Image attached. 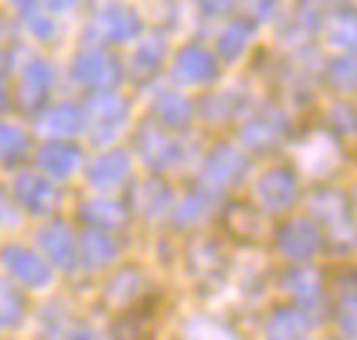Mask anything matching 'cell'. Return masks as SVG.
<instances>
[{"label":"cell","instance_id":"cell-1","mask_svg":"<svg viewBox=\"0 0 357 340\" xmlns=\"http://www.w3.org/2000/svg\"><path fill=\"white\" fill-rule=\"evenodd\" d=\"M0 269H7V276L14 283L28 286V289H45L52 283V262L28 245H3L0 249Z\"/></svg>","mask_w":357,"mask_h":340},{"label":"cell","instance_id":"cell-2","mask_svg":"<svg viewBox=\"0 0 357 340\" xmlns=\"http://www.w3.org/2000/svg\"><path fill=\"white\" fill-rule=\"evenodd\" d=\"M72 79L85 88H112V85L119 82V61L109 55V52H102V48H89L82 55L72 61Z\"/></svg>","mask_w":357,"mask_h":340},{"label":"cell","instance_id":"cell-3","mask_svg":"<svg viewBox=\"0 0 357 340\" xmlns=\"http://www.w3.org/2000/svg\"><path fill=\"white\" fill-rule=\"evenodd\" d=\"M14 201L31 215H48L58 204V187L45 173H17L14 180Z\"/></svg>","mask_w":357,"mask_h":340},{"label":"cell","instance_id":"cell-4","mask_svg":"<svg viewBox=\"0 0 357 340\" xmlns=\"http://www.w3.org/2000/svg\"><path fill=\"white\" fill-rule=\"evenodd\" d=\"M92 28H96V34H99V41H109V45H126V41L139 38L143 24H139L137 10L112 3V7H106V10H99V14H96Z\"/></svg>","mask_w":357,"mask_h":340},{"label":"cell","instance_id":"cell-5","mask_svg":"<svg viewBox=\"0 0 357 340\" xmlns=\"http://www.w3.org/2000/svg\"><path fill=\"white\" fill-rule=\"evenodd\" d=\"M215 58L208 48H201V45H188V48H181L177 58H174V79L184 85H204L215 79Z\"/></svg>","mask_w":357,"mask_h":340},{"label":"cell","instance_id":"cell-6","mask_svg":"<svg viewBox=\"0 0 357 340\" xmlns=\"http://www.w3.org/2000/svg\"><path fill=\"white\" fill-rule=\"evenodd\" d=\"M48 88H52V65L45 58H28L21 65V79H17V99L34 109L48 99Z\"/></svg>","mask_w":357,"mask_h":340},{"label":"cell","instance_id":"cell-7","mask_svg":"<svg viewBox=\"0 0 357 340\" xmlns=\"http://www.w3.org/2000/svg\"><path fill=\"white\" fill-rule=\"evenodd\" d=\"M85 123L92 126V137L99 143L112 140L123 130V123H126V102L119 95H99L92 102V113L85 116Z\"/></svg>","mask_w":357,"mask_h":340},{"label":"cell","instance_id":"cell-8","mask_svg":"<svg viewBox=\"0 0 357 340\" xmlns=\"http://www.w3.org/2000/svg\"><path fill=\"white\" fill-rule=\"evenodd\" d=\"M245 157L235 150V146H218L211 157H208V164H204V184H211L215 191L221 187H228L231 180H238L242 173H245Z\"/></svg>","mask_w":357,"mask_h":340},{"label":"cell","instance_id":"cell-9","mask_svg":"<svg viewBox=\"0 0 357 340\" xmlns=\"http://www.w3.org/2000/svg\"><path fill=\"white\" fill-rule=\"evenodd\" d=\"M293 198H296V173L293 170L275 167L259 180V201H262V208L279 211V208H289Z\"/></svg>","mask_w":357,"mask_h":340},{"label":"cell","instance_id":"cell-10","mask_svg":"<svg viewBox=\"0 0 357 340\" xmlns=\"http://www.w3.org/2000/svg\"><path fill=\"white\" fill-rule=\"evenodd\" d=\"M79 160H82L79 146H72V143H65V140L45 143L41 153H38V167L45 170L48 177H68L72 170L79 167Z\"/></svg>","mask_w":357,"mask_h":340},{"label":"cell","instance_id":"cell-11","mask_svg":"<svg viewBox=\"0 0 357 340\" xmlns=\"http://www.w3.org/2000/svg\"><path fill=\"white\" fill-rule=\"evenodd\" d=\"M320 245V231L313 228V222H289V225L279 231V249L293 258H310Z\"/></svg>","mask_w":357,"mask_h":340},{"label":"cell","instance_id":"cell-12","mask_svg":"<svg viewBox=\"0 0 357 340\" xmlns=\"http://www.w3.org/2000/svg\"><path fill=\"white\" fill-rule=\"evenodd\" d=\"M38 242H41V255L52 262V265H68L75 258V235L65 225H48L38 231Z\"/></svg>","mask_w":357,"mask_h":340},{"label":"cell","instance_id":"cell-13","mask_svg":"<svg viewBox=\"0 0 357 340\" xmlns=\"http://www.w3.org/2000/svg\"><path fill=\"white\" fill-rule=\"evenodd\" d=\"M130 177V153L123 150H112V153H102L92 167H89V180L92 187H116Z\"/></svg>","mask_w":357,"mask_h":340},{"label":"cell","instance_id":"cell-14","mask_svg":"<svg viewBox=\"0 0 357 340\" xmlns=\"http://www.w3.org/2000/svg\"><path fill=\"white\" fill-rule=\"evenodd\" d=\"M79 252H82V262L89 269H102V265H109L116 258V242L109 238L106 228H92L79 242Z\"/></svg>","mask_w":357,"mask_h":340},{"label":"cell","instance_id":"cell-15","mask_svg":"<svg viewBox=\"0 0 357 340\" xmlns=\"http://www.w3.org/2000/svg\"><path fill=\"white\" fill-rule=\"evenodd\" d=\"M137 150L143 153V160L146 164H174L177 160V143L167 140L164 133H157V130H143L137 137Z\"/></svg>","mask_w":357,"mask_h":340},{"label":"cell","instance_id":"cell-16","mask_svg":"<svg viewBox=\"0 0 357 340\" xmlns=\"http://www.w3.org/2000/svg\"><path fill=\"white\" fill-rule=\"evenodd\" d=\"M85 126L82 109L75 106H52L48 113L41 116V130L52 133V137H68V133H79Z\"/></svg>","mask_w":357,"mask_h":340},{"label":"cell","instance_id":"cell-17","mask_svg":"<svg viewBox=\"0 0 357 340\" xmlns=\"http://www.w3.org/2000/svg\"><path fill=\"white\" fill-rule=\"evenodd\" d=\"M153 113L164 126H184L191 119V102L181 92H160L157 102H153Z\"/></svg>","mask_w":357,"mask_h":340},{"label":"cell","instance_id":"cell-18","mask_svg":"<svg viewBox=\"0 0 357 340\" xmlns=\"http://www.w3.org/2000/svg\"><path fill=\"white\" fill-rule=\"evenodd\" d=\"M242 137H245V143H252V146H273V143L282 137V116L269 113V116L252 119L245 130H242Z\"/></svg>","mask_w":357,"mask_h":340},{"label":"cell","instance_id":"cell-19","mask_svg":"<svg viewBox=\"0 0 357 340\" xmlns=\"http://www.w3.org/2000/svg\"><path fill=\"white\" fill-rule=\"evenodd\" d=\"M24 320V296L17 293V286H10L7 279H0V327H21Z\"/></svg>","mask_w":357,"mask_h":340},{"label":"cell","instance_id":"cell-20","mask_svg":"<svg viewBox=\"0 0 357 340\" xmlns=\"http://www.w3.org/2000/svg\"><path fill=\"white\" fill-rule=\"evenodd\" d=\"M306 334V316L300 310H279L269 323V340H303Z\"/></svg>","mask_w":357,"mask_h":340},{"label":"cell","instance_id":"cell-21","mask_svg":"<svg viewBox=\"0 0 357 340\" xmlns=\"http://www.w3.org/2000/svg\"><path fill=\"white\" fill-rule=\"evenodd\" d=\"M164 61V41L160 38H146V41H139L137 52H133V75L139 79H146V75H153L157 72V65Z\"/></svg>","mask_w":357,"mask_h":340},{"label":"cell","instance_id":"cell-22","mask_svg":"<svg viewBox=\"0 0 357 340\" xmlns=\"http://www.w3.org/2000/svg\"><path fill=\"white\" fill-rule=\"evenodd\" d=\"M28 153V133L14 123L0 119V164H14Z\"/></svg>","mask_w":357,"mask_h":340},{"label":"cell","instance_id":"cell-23","mask_svg":"<svg viewBox=\"0 0 357 340\" xmlns=\"http://www.w3.org/2000/svg\"><path fill=\"white\" fill-rule=\"evenodd\" d=\"M139 215H146V218H153V215H160L167 204H170V191H167L164 184H157V180H146L143 187H137V198H133Z\"/></svg>","mask_w":357,"mask_h":340},{"label":"cell","instance_id":"cell-24","mask_svg":"<svg viewBox=\"0 0 357 340\" xmlns=\"http://www.w3.org/2000/svg\"><path fill=\"white\" fill-rule=\"evenodd\" d=\"M248 38H252V24L248 21H235V24H228V28L221 31V38H218V52L221 58H238L242 52L248 48Z\"/></svg>","mask_w":357,"mask_h":340},{"label":"cell","instance_id":"cell-25","mask_svg":"<svg viewBox=\"0 0 357 340\" xmlns=\"http://www.w3.org/2000/svg\"><path fill=\"white\" fill-rule=\"evenodd\" d=\"M327 38L337 45V48H347V52H357V14H337L330 21Z\"/></svg>","mask_w":357,"mask_h":340},{"label":"cell","instance_id":"cell-26","mask_svg":"<svg viewBox=\"0 0 357 340\" xmlns=\"http://www.w3.org/2000/svg\"><path fill=\"white\" fill-rule=\"evenodd\" d=\"M85 215H89L92 222H99V225H119V222H123V211H119V204H112V201H89V204H85Z\"/></svg>","mask_w":357,"mask_h":340},{"label":"cell","instance_id":"cell-27","mask_svg":"<svg viewBox=\"0 0 357 340\" xmlns=\"http://www.w3.org/2000/svg\"><path fill=\"white\" fill-rule=\"evenodd\" d=\"M330 75H333V82L340 85V88H354L357 85V61H347V58L333 61V65H330Z\"/></svg>","mask_w":357,"mask_h":340},{"label":"cell","instance_id":"cell-28","mask_svg":"<svg viewBox=\"0 0 357 340\" xmlns=\"http://www.w3.org/2000/svg\"><path fill=\"white\" fill-rule=\"evenodd\" d=\"M204 211H208V208H204V198H197V194H194V198H188L184 204H181L177 222H188V225H191V222H201V218H204Z\"/></svg>","mask_w":357,"mask_h":340},{"label":"cell","instance_id":"cell-29","mask_svg":"<svg viewBox=\"0 0 357 340\" xmlns=\"http://www.w3.org/2000/svg\"><path fill=\"white\" fill-rule=\"evenodd\" d=\"M231 3H235V0H201V10H204L208 17H218V14H228V10H231Z\"/></svg>","mask_w":357,"mask_h":340},{"label":"cell","instance_id":"cell-30","mask_svg":"<svg viewBox=\"0 0 357 340\" xmlns=\"http://www.w3.org/2000/svg\"><path fill=\"white\" fill-rule=\"evenodd\" d=\"M75 3H79V0H41V10H48V14L55 17V14H68V10H75Z\"/></svg>","mask_w":357,"mask_h":340},{"label":"cell","instance_id":"cell-31","mask_svg":"<svg viewBox=\"0 0 357 340\" xmlns=\"http://www.w3.org/2000/svg\"><path fill=\"white\" fill-rule=\"evenodd\" d=\"M273 7H275V0H248V14L252 17H269Z\"/></svg>","mask_w":357,"mask_h":340},{"label":"cell","instance_id":"cell-32","mask_svg":"<svg viewBox=\"0 0 357 340\" xmlns=\"http://www.w3.org/2000/svg\"><path fill=\"white\" fill-rule=\"evenodd\" d=\"M191 340H231L225 330H218V327H204L201 334L197 330H191Z\"/></svg>","mask_w":357,"mask_h":340},{"label":"cell","instance_id":"cell-33","mask_svg":"<svg viewBox=\"0 0 357 340\" xmlns=\"http://www.w3.org/2000/svg\"><path fill=\"white\" fill-rule=\"evenodd\" d=\"M14 218V204H10V198L0 191V222H10Z\"/></svg>","mask_w":357,"mask_h":340},{"label":"cell","instance_id":"cell-34","mask_svg":"<svg viewBox=\"0 0 357 340\" xmlns=\"http://www.w3.org/2000/svg\"><path fill=\"white\" fill-rule=\"evenodd\" d=\"M7 102H10V88H7V79H3V72H0V113L7 109Z\"/></svg>","mask_w":357,"mask_h":340},{"label":"cell","instance_id":"cell-35","mask_svg":"<svg viewBox=\"0 0 357 340\" xmlns=\"http://www.w3.org/2000/svg\"><path fill=\"white\" fill-rule=\"evenodd\" d=\"M72 340H99V337H96V330H75Z\"/></svg>","mask_w":357,"mask_h":340}]
</instances>
